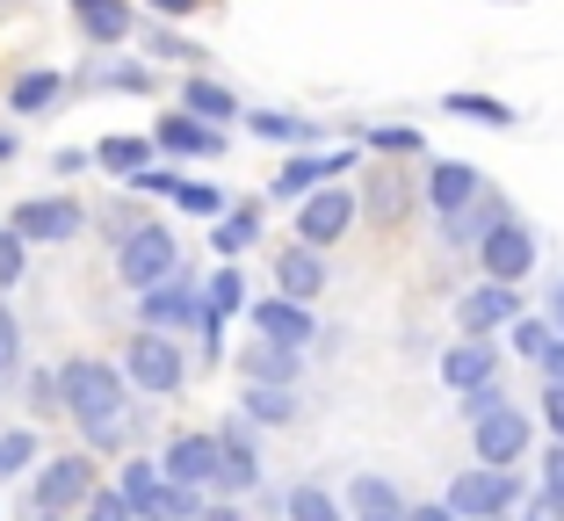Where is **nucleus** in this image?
Returning a JSON list of instances; mask_svg holds the SVG:
<instances>
[{
    "label": "nucleus",
    "instance_id": "nucleus-1",
    "mask_svg": "<svg viewBox=\"0 0 564 521\" xmlns=\"http://www.w3.org/2000/svg\"><path fill=\"white\" fill-rule=\"evenodd\" d=\"M58 413L80 427L87 456H123L131 449V384L117 377V362L66 355V362H58Z\"/></svg>",
    "mask_w": 564,
    "mask_h": 521
},
{
    "label": "nucleus",
    "instance_id": "nucleus-2",
    "mask_svg": "<svg viewBox=\"0 0 564 521\" xmlns=\"http://www.w3.org/2000/svg\"><path fill=\"white\" fill-rule=\"evenodd\" d=\"M101 486V464L87 449H58V456H44L30 471V514H80L87 507V492Z\"/></svg>",
    "mask_w": 564,
    "mask_h": 521
},
{
    "label": "nucleus",
    "instance_id": "nucleus-3",
    "mask_svg": "<svg viewBox=\"0 0 564 521\" xmlns=\"http://www.w3.org/2000/svg\"><path fill=\"white\" fill-rule=\"evenodd\" d=\"M117 377H123L131 391H145V399H174V391L188 384V355L174 348L166 334H145V326H138V334L123 340V362H117Z\"/></svg>",
    "mask_w": 564,
    "mask_h": 521
},
{
    "label": "nucleus",
    "instance_id": "nucleus-4",
    "mask_svg": "<svg viewBox=\"0 0 564 521\" xmlns=\"http://www.w3.org/2000/svg\"><path fill=\"white\" fill-rule=\"evenodd\" d=\"M138 319H145V334H203V283L188 269H174L166 283H152V290H138Z\"/></svg>",
    "mask_w": 564,
    "mask_h": 521
},
{
    "label": "nucleus",
    "instance_id": "nucleus-5",
    "mask_svg": "<svg viewBox=\"0 0 564 521\" xmlns=\"http://www.w3.org/2000/svg\"><path fill=\"white\" fill-rule=\"evenodd\" d=\"M0 225H8L22 247H66V239L87 232V203L80 196H22Z\"/></svg>",
    "mask_w": 564,
    "mask_h": 521
},
{
    "label": "nucleus",
    "instance_id": "nucleus-6",
    "mask_svg": "<svg viewBox=\"0 0 564 521\" xmlns=\"http://www.w3.org/2000/svg\"><path fill=\"white\" fill-rule=\"evenodd\" d=\"M174 269H182V247H174V232H166V225L138 218L131 232L117 239V275H123V290H152V283H166Z\"/></svg>",
    "mask_w": 564,
    "mask_h": 521
},
{
    "label": "nucleus",
    "instance_id": "nucleus-7",
    "mask_svg": "<svg viewBox=\"0 0 564 521\" xmlns=\"http://www.w3.org/2000/svg\"><path fill=\"white\" fill-rule=\"evenodd\" d=\"M160 478L182 492H210L217 478V435H203V427H188V435H174L160 449Z\"/></svg>",
    "mask_w": 564,
    "mask_h": 521
},
{
    "label": "nucleus",
    "instance_id": "nucleus-8",
    "mask_svg": "<svg viewBox=\"0 0 564 521\" xmlns=\"http://www.w3.org/2000/svg\"><path fill=\"white\" fill-rule=\"evenodd\" d=\"M507 500H514V478L507 471H456V486H448V514L456 521H492V514H507Z\"/></svg>",
    "mask_w": 564,
    "mask_h": 521
},
{
    "label": "nucleus",
    "instance_id": "nucleus-9",
    "mask_svg": "<svg viewBox=\"0 0 564 521\" xmlns=\"http://www.w3.org/2000/svg\"><path fill=\"white\" fill-rule=\"evenodd\" d=\"M217 492H253L261 486V449H253V427L247 421H225L217 427V478H210Z\"/></svg>",
    "mask_w": 564,
    "mask_h": 521
},
{
    "label": "nucleus",
    "instance_id": "nucleus-10",
    "mask_svg": "<svg viewBox=\"0 0 564 521\" xmlns=\"http://www.w3.org/2000/svg\"><path fill=\"white\" fill-rule=\"evenodd\" d=\"M247 319H253V334L268 340V348H290V355H304L318 340V319L304 312V304H290V297H261V304H247Z\"/></svg>",
    "mask_w": 564,
    "mask_h": 521
},
{
    "label": "nucleus",
    "instance_id": "nucleus-11",
    "mask_svg": "<svg viewBox=\"0 0 564 521\" xmlns=\"http://www.w3.org/2000/svg\"><path fill=\"white\" fill-rule=\"evenodd\" d=\"M355 225V196L348 188H312V196H304V210H297V247H333V239L348 232Z\"/></svg>",
    "mask_w": 564,
    "mask_h": 521
},
{
    "label": "nucleus",
    "instance_id": "nucleus-12",
    "mask_svg": "<svg viewBox=\"0 0 564 521\" xmlns=\"http://www.w3.org/2000/svg\"><path fill=\"white\" fill-rule=\"evenodd\" d=\"M470 435H478V464H485V471H507V464H521V449H529V421H521L514 405L485 413Z\"/></svg>",
    "mask_w": 564,
    "mask_h": 521
},
{
    "label": "nucleus",
    "instance_id": "nucleus-13",
    "mask_svg": "<svg viewBox=\"0 0 564 521\" xmlns=\"http://www.w3.org/2000/svg\"><path fill=\"white\" fill-rule=\"evenodd\" d=\"M478 253H485V275H492V283H521V275L535 269V239L521 232V225H492V232L478 239Z\"/></svg>",
    "mask_w": 564,
    "mask_h": 521
},
{
    "label": "nucleus",
    "instance_id": "nucleus-14",
    "mask_svg": "<svg viewBox=\"0 0 564 521\" xmlns=\"http://www.w3.org/2000/svg\"><path fill=\"white\" fill-rule=\"evenodd\" d=\"M66 73L58 66H30V73H15L8 80V117H44V109H58L66 101Z\"/></svg>",
    "mask_w": 564,
    "mask_h": 521
},
{
    "label": "nucleus",
    "instance_id": "nucleus-15",
    "mask_svg": "<svg viewBox=\"0 0 564 521\" xmlns=\"http://www.w3.org/2000/svg\"><path fill=\"white\" fill-rule=\"evenodd\" d=\"M152 152H174V160H217V152H225V131H210V123H196V117H160Z\"/></svg>",
    "mask_w": 564,
    "mask_h": 521
},
{
    "label": "nucleus",
    "instance_id": "nucleus-16",
    "mask_svg": "<svg viewBox=\"0 0 564 521\" xmlns=\"http://www.w3.org/2000/svg\"><path fill=\"white\" fill-rule=\"evenodd\" d=\"M275 283H282V297H290V304H312L318 290H326V261H318L312 247H282L275 253Z\"/></svg>",
    "mask_w": 564,
    "mask_h": 521
},
{
    "label": "nucleus",
    "instance_id": "nucleus-17",
    "mask_svg": "<svg viewBox=\"0 0 564 521\" xmlns=\"http://www.w3.org/2000/svg\"><path fill=\"white\" fill-rule=\"evenodd\" d=\"M456 319H464V334H492V326H514V290H507V283L470 290V297L456 304Z\"/></svg>",
    "mask_w": 564,
    "mask_h": 521
},
{
    "label": "nucleus",
    "instance_id": "nucleus-18",
    "mask_svg": "<svg viewBox=\"0 0 564 521\" xmlns=\"http://www.w3.org/2000/svg\"><path fill=\"white\" fill-rule=\"evenodd\" d=\"M492 377H499V355L485 348V340H464V348L442 355V384H456V391H478V384H492Z\"/></svg>",
    "mask_w": 564,
    "mask_h": 521
},
{
    "label": "nucleus",
    "instance_id": "nucleus-19",
    "mask_svg": "<svg viewBox=\"0 0 564 521\" xmlns=\"http://www.w3.org/2000/svg\"><path fill=\"white\" fill-rule=\"evenodd\" d=\"M333 174H348V152H326V160H290V167L275 174V196H312V188H333Z\"/></svg>",
    "mask_w": 564,
    "mask_h": 521
},
{
    "label": "nucleus",
    "instance_id": "nucleus-20",
    "mask_svg": "<svg viewBox=\"0 0 564 521\" xmlns=\"http://www.w3.org/2000/svg\"><path fill=\"white\" fill-rule=\"evenodd\" d=\"M87 160H95L101 174H117V182H138V174L152 167V138H123V131H117V138H101Z\"/></svg>",
    "mask_w": 564,
    "mask_h": 521
},
{
    "label": "nucleus",
    "instance_id": "nucleus-21",
    "mask_svg": "<svg viewBox=\"0 0 564 521\" xmlns=\"http://www.w3.org/2000/svg\"><path fill=\"white\" fill-rule=\"evenodd\" d=\"M470 196H478V167H464V160H434L427 167V203L434 210H464Z\"/></svg>",
    "mask_w": 564,
    "mask_h": 521
},
{
    "label": "nucleus",
    "instance_id": "nucleus-22",
    "mask_svg": "<svg viewBox=\"0 0 564 521\" xmlns=\"http://www.w3.org/2000/svg\"><path fill=\"white\" fill-rule=\"evenodd\" d=\"M182 117H196V123H210V131H217L225 117H239V101H232V87L188 73V80H182Z\"/></svg>",
    "mask_w": 564,
    "mask_h": 521
},
{
    "label": "nucleus",
    "instance_id": "nucleus-23",
    "mask_svg": "<svg viewBox=\"0 0 564 521\" xmlns=\"http://www.w3.org/2000/svg\"><path fill=\"white\" fill-rule=\"evenodd\" d=\"M44 464V435L36 427H0V486H15Z\"/></svg>",
    "mask_w": 564,
    "mask_h": 521
},
{
    "label": "nucleus",
    "instance_id": "nucleus-24",
    "mask_svg": "<svg viewBox=\"0 0 564 521\" xmlns=\"http://www.w3.org/2000/svg\"><path fill=\"white\" fill-rule=\"evenodd\" d=\"M239 370H247V384L290 391V384H297V355H290V348H268V340H261V348H247V355H239Z\"/></svg>",
    "mask_w": 564,
    "mask_h": 521
},
{
    "label": "nucleus",
    "instance_id": "nucleus-25",
    "mask_svg": "<svg viewBox=\"0 0 564 521\" xmlns=\"http://www.w3.org/2000/svg\"><path fill=\"white\" fill-rule=\"evenodd\" d=\"M73 22H80V36H87V44H101V51H109V44H123V36H131V0H101V8H87V15H73Z\"/></svg>",
    "mask_w": 564,
    "mask_h": 521
},
{
    "label": "nucleus",
    "instance_id": "nucleus-26",
    "mask_svg": "<svg viewBox=\"0 0 564 521\" xmlns=\"http://www.w3.org/2000/svg\"><path fill=\"white\" fill-rule=\"evenodd\" d=\"M253 239H261V203H239V210H225L217 218V232H210V247L232 261V253H247Z\"/></svg>",
    "mask_w": 564,
    "mask_h": 521
},
{
    "label": "nucleus",
    "instance_id": "nucleus-27",
    "mask_svg": "<svg viewBox=\"0 0 564 521\" xmlns=\"http://www.w3.org/2000/svg\"><path fill=\"white\" fill-rule=\"evenodd\" d=\"M15 384H22V405H30V427L58 421V362H36V370H22Z\"/></svg>",
    "mask_w": 564,
    "mask_h": 521
},
{
    "label": "nucleus",
    "instance_id": "nucleus-28",
    "mask_svg": "<svg viewBox=\"0 0 564 521\" xmlns=\"http://www.w3.org/2000/svg\"><path fill=\"white\" fill-rule=\"evenodd\" d=\"M203 312H210V319H217V326L232 319V312H247V275H239V269H232V261H225V269H217V275H210V283H203Z\"/></svg>",
    "mask_w": 564,
    "mask_h": 521
},
{
    "label": "nucleus",
    "instance_id": "nucleus-29",
    "mask_svg": "<svg viewBox=\"0 0 564 521\" xmlns=\"http://www.w3.org/2000/svg\"><path fill=\"white\" fill-rule=\"evenodd\" d=\"M166 478H160V456H123L117 464V492L131 500V521H138V500H152Z\"/></svg>",
    "mask_w": 564,
    "mask_h": 521
},
{
    "label": "nucleus",
    "instance_id": "nucleus-30",
    "mask_svg": "<svg viewBox=\"0 0 564 521\" xmlns=\"http://www.w3.org/2000/svg\"><path fill=\"white\" fill-rule=\"evenodd\" d=\"M247 131H253V138H275V145H312V138H318V123L282 117V109H253V117H247Z\"/></svg>",
    "mask_w": 564,
    "mask_h": 521
},
{
    "label": "nucleus",
    "instance_id": "nucleus-31",
    "mask_svg": "<svg viewBox=\"0 0 564 521\" xmlns=\"http://www.w3.org/2000/svg\"><path fill=\"white\" fill-rule=\"evenodd\" d=\"M355 507H362V521H399L405 507H399V486H391V478H355Z\"/></svg>",
    "mask_w": 564,
    "mask_h": 521
},
{
    "label": "nucleus",
    "instance_id": "nucleus-32",
    "mask_svg": "<svg viewBox=\"0 0 564 521\" xmlns=\"http://www.w3.org/2000/svg\"><path fill=\"white\" fill-rule=\"evenodd\" d=\"M203 492H182V486H160L152 500H138V521H196Z\"/></svg>",
    "mask_w": 564,
    "mask_h": 521
},
{
    "label": "nucleus",
    "instance_id": "nucleus-33",
    "mask_svg": "<svg viewBox=\"0 0 564 521\" xmlns=\"http://www.w3.org/2000/svg\"><path fill=\"white\" fill-rule=\"evenodd\" d=\"M247 421H261V427H282L290 413H297V399L290 391H268V384H247V405H239Z\"/></svg>",
    "mask_w": 564,
    "mask_h": 521
},
{
    "label": "nucleus",
    "instance_id": "nucleus-34",
    "mask_svg": "<svg viewBox=\"0 0 564 521\" xmlns=\"http://www.w3.org/2000/svg\"><path fill=\"white\" fill-rule=\"evenodd\" d=\"M22 377V319H15V304L0 297V384H15Z\"/></svg>",
    "mask_w": 564,
    "mask_h": 521
},
{
    "label": "nucleus",
    "instance_id": "nucleus-35",
    "mask_svg": "<svg viewBox=\"0 0 564 521\" xmlns=\"http://www.w3.org/2000/svg\"><path fill=\"white\" fill-rule=\"evenodd\" d=\"M442 109H448V117H470V123H492V131H499V123H514V109L492 101V95H448Z\"/></svg>",
    "mask_w": 564,
    "mask_h": 521
},
{
    "label": "nucleus",
    "instance_id": "nucleus-36",
    "mask_svg": "<svg viewBox=\"0 0 564 521\" xmlns=\"http://www.w3.org/2000/svg\"><path fill=\"white\" fill-rule=\"evenodd\" d=\"M174 210H188V218H225V196H217L210 182H182L174 188Z\"/></svg>",
    "mask_w": 564,
    "mask_h": 521
},
{
    "label": "nucleus",
    "instance_id": "nucleus-37",
    "mask_svg": "<svg viewBox=\"0 0 564 521\" xmlns=\"http://www.w3.org/2000/svg\"><path fill=\"white\" fill-rule=\"evenodd\" d=\"M369 210H377L383 225H399V218H405V188H399V174H377V182H369Z\"/></svg>",
    "mask_w": 564,
    "mask_h": 521
},
{
    "label": "nucleus",
    "instance_id": "nucleus-38",
    "mask_svg": "<svg viewBox=\"0 0 564 521\" xmlns=\"http://www.w3.org/2000/svg\"><path fill=\"white\" fill-rule=\"evenodd\" d=\"M290 521H340V507H333V492L297 486V492H290Z\"/></svg>",
    "mask_w": 564,
    "mask_h": 521
},
{
    "label": "nucleus",
    "instance_id": "nucleus-39",
    "mask_svg": "<svg viewBox=\"0 0 564 521\" xmlns=\"http://www.w3.org/2000/svg\"><path fill=\"white\" fill-rule=\"evenodd\" d=\"M22 269H30V247H22V239L8 232V225H0V297H8V290L22 283Z\"/></svg>",
    "mask_w": 564,
    "mask_h": 521
},
{
    "label": "nucleus",
    "instance_id": "nucleus-40",
    "mask_svg": "<svg viewBox=\"0 0 564 521\" xmlns=\"http://www.w3.org/2000/svg\"><path fill=\"white\" fill-rule=\"evenodd\" d=\"M80 521H131V500H123L117 486H95L87 507H80Z\"/></svg>",
    "mask_w": 564,
    "mask_h": 521
},
{
    "label": "nucleus",
    "instance_id": "nucleus-41",
    "mask_svg": "<svg viewBox=\"0 0 564 521\" xmlns=\"http://www.w3.org/2000/svg\"><path fill=\"white\" fill-rule=\"evenodd\" d=\"M95 87H117V95H145L152 73H145V66H101V73H95Z\"/></svg>",
    "mask_w": 564,
    "mask_h": 521
},
{
    "label": "nucleus",
    "instance_id": "nucleus-42",
    "mask_svg": "<svg viewBox=\"0 0 564 521\" xmlns=\"http://www.w3.org/2000/svg\"><path fill=\"white\" fill-rule=\"evenodd\" d=\"M499 405H507V391H499V377H492V384H478V391H464V421H470V427H478V421H485V413H499Z\"/></svg>",
    "mask_w": 564,
    "mask_h": 521
},
{
    "label": "nucleus",
    "instance_id": "nucleus-43",
    "mask_svg": "<svg viewBox=\"0 0 564 521\" xmlns=\"http://www.w3.org/2000/svg\"><path fill=\"white\" fill-rule=\"evenodd\" d=\"M543 507H557V514H564V442L550 449V464H543Z\"/></svg>",
    "mask_w": 564,
    "mask_h": 521
},
{
    "label": "nucleus",
    "instance_id": "nucleus-44",
    "mask_svg": "<svg viewBox=\"0 0 564 521\" xmlns=\"http://www.w3.org/2000/svg\"><path fill=\"white\" fill-rule=\"evenodd\" d=\"M123 188H145V196H174V188H182V174H174V167H160V160H152V167L138 174V182H123Z\"/></svg>",
    "mask_w": 564,
    "mask_h": 521
},
{
    "label": "nucleus",
    "instance_id": "nucleus-45",
    "mask_svg": "<svg viewBox=\"0 0 564 521\" xmlns=\"http://www.w3.org/2000/svg\"><path fill=\"white\" fill-rule=\"evenodd\" d=\"M514 348L543 362V348H550V326H543V319H521V326H514Z\"/></svg>",
    "mask_w": 564,
    "mask_h": 521
},
{
    "label": "nucleus",
    "instance_id": "nucleus-46",
    "mask_svg": "<svg viewBox=\"0 0 564 521\" xmlns=\"http://www.w3.org/2000/svg\"><path fill=\"white\" fill-rule=\"evenodd\" d=\"M152 51H160V58H203V51H196V44H182L174 30H152Z\"/></svg>",
    "mask_w": 564,
    "mask_h": 521
},
{
    "label": "nucleus",
    "instance_id": "nucleus-47",
    "mask_svg": "<svg viewBox=\"0 0 564 521\" xmlns=\"http://www.w3.org/2000/svg\"><path fill=\"white\" fill-rule=\"evenodd\" d=\"M152 15H166V22H182V15H203V0H145Z\"/></svg>",
    "mask_w": 564,
    "mask_h": 521
},
{
    "label": "nucleus",
    "instance_id": "nucleus-48",
    "mask_svg": "<svg viewBox=\"0 0 564 521\" xmlns=\"http://www.w3.org/2000/svg\"><path fill=\"white\" fill-rule=\"evenodd\" d=\"M80 167H95L80 145H66V152H51V174H80Z\"/></svg>",
    "mask_w": 564,
    "mask_h": 521
},
{
    "label": "nucleus",
    "instance_id": "nucleus-49",
    "mask_svg": "<svg viewBox=\"0 0 564 521\" xmlns=\"http://www.w3.org/2000/svg\"><path fill=\"white\" fill-rule=\"evenodd\" d=\"M543 421L564 435V384H543Z\"/></svg>",
    "mask_w": 564,
    "mask_h": 521
},
{
    "label": "nucleus",
    "instance_id": "nucleus-50",
    "mask_svg": "<svg viewBox=\"0 0 564 521\" xmlns=\"http://www.w3.org/2000/svg\"><path fill=\"white\" fill-rule=\"evenodd\" d=\"M377 152H420L413 131H377Z\"/></svg>",
    "mask_w": 564,
    "mask_h": 521
},
{
    "label": "nucleus",
    "instance_id": "nucleus-51",
    "mask_svg": "<svg viewBox=\"0 0 564 521\" xmlns=\"http://www.w3.org/2000/svg\"><path fill=\"white\" fill-rule=\"evenodd\" d=\"M543 377H550V384H564V340H550V348H543Z\"/></svg>",
    "mask_w": 564,
    "mask_h": 521
},
{
    "label": "nucleus",
    "instance_id": "nucleus-52",
    "mask_svg": "<svg viewBox=\"0 0 564 521\" xmlns=\"http://www.w3.org/2000/svg\"><path fill=\"white\" fill-rule=\"evenodd\" d=\"M196 521H247V514H239L232 500H217V507H196Z\"/></svg>",
    "mask_w": 564,
    "mask_h": 521
},
{
    "label": "nucleus",
    "instance_id": "nucleus-53",
    "mask_svg": "<svg viewBox=\"0 0 564 521\" xmlns=\"http://www.w3.org/2000/svg\"><path fill=\"white\" fill-rule=\"evenodd\" d=\"M15 152H22V131H15V123H0V167H8Z\"/></svg>",
    "mask_w": 564,
    "mask_h": 521
},
{
    "label": "nucleus",
    "instance_id": "nucleus-54",
    "mask_svg": "<svg viewBox=\"0 0 564 521\" xmlns=\"http://www.w3.org/2000/svg\"><path fill=\"white\" fill-rule=\"evenodd\" d=\"M399 521H456V514H448V507H434V500H427V507H405Z\"/></svg>",
    "mask_w": 564,
    "mask_h": 521
},
{
    "label": "nucleus",
    "instance_id": "nucleus-55",
    "mask_svg": "<svg viewBox=\"0 0 564 521\" xmlns=\"http://www.w3.org/2000/svg\"><path fill=\"white\" fill-rule=\"evenodd\" d=\"M529 521H564V514H557V507H543V500H535V507H529Z\"/></svg>",
    "mask_w": 564,
    "mask_h": 521
},
{
    "label": "nucleus",
    "instance_id": "nucleus-56",
    "mask_svg": "<svg viewBox=\"0 0 564 521\" xmlns=\"http://www.w3.org/2000/svg\"><path fill=\"white\" fill-rule=\"evenodd\" d=\"M550 312H557V334H564V283L550 290Z\"/></svg>",
    "mask_w": 564,
    "mask_h": 521
},
{
    "label": "nucleus",
    "instance_id": "nucleus-57",
    "mask_svg": "<svg viewBox=\"0 0 564 521\" xmlns=\"http://www.w3.org/2000/svg\"><path fill=\"white\" fill-rule=\"evenodd\" d=\"M87 8H101V0H73V15H87Z\"/></svg>",
    "mask_w": 564,
    "mask_h": 521
},
{
    "label": "nucleus",
    "instance_id": "nucleus-58",
    "mask_svg": "<svg viewBox=\"0 0 564 521\" xmlns=\"http://www.w3.org/2000/svg\"><path fill=\"white\" fill-rule=\"evenodd\" d=\"M30 521H66V514H30Z\"/></svg>",
    "mask_w": 564,
    "mask_h": 521
}]
</instances>
